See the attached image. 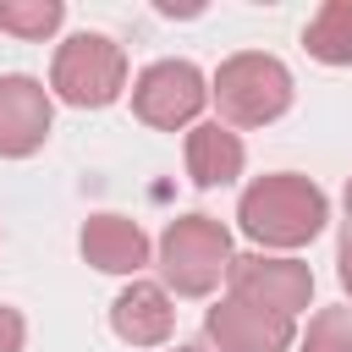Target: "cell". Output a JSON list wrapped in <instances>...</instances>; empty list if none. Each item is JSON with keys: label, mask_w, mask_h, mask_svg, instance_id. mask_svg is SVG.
<instances>
[{"label": "cell", "mask_w": 352, "mask_h": 352, "mask_svg": "<svg viewBox=\"0 0 352 352\" xmlns=\"http://www.w3.org/2000/svg\"><path fill=\"white\" fill-rule=\"evenodd\" d=\"M330 220V198L319 182L297 176V170H270V176H253L236 198V226L248 242L258 248H275V253H292V248H308Z\"/></svg>", "instance_id": "obj_1"}, {"label": "cell", "mask_w": 352, "mask_h": 352, "mask_svg": "<svg viewBox=\"0 0 352 352\" xmlns=\"http://www.w3.org/2000/svg\"><path fill=\"white\" fill-rule=\"evenodd\" d=\"M231 231L214 214H176L160 242H154V264H160V286L176 297H209L226 270H231Z\"/></svg>", "instance_id": "obj_2"}, {"label": "cell", "mask_w": 352, "mask_h": 352, "mask_svg": "<svg viewBox=\"0 0 352 352\" xmlns=\"http://www.w3.org/2000/svg\"><path fill=\"white\" fill-rule=\"evenodd\" d=\"M292 72L286 60L264 55V50H242L226 55L220 72L209 77V99L220 104V126H270L292 110Z\"/></svg>", "instance_id": "obj_3"}, {"label": "cell", "mask_w": 352, "mask_h": 352, "mask_svg": "<svg viewBox=\"0 0 352 352\" xmlns=\"http://www.w3.org/2000/svg\"><path fill=\"white\" fill-rule=\"evenodd\" d=\"M126 88V50L110 33H72L50 60V99L72 110H104Z\"/></svg>", "instance_id": "obj_4"}, {"label": "cell", "mask_w": 352, "mask_h": 352, "mask_svg": "<svg viewBox=\"0 0 352 352\" xmlns=\"http://www.w3.org/2000/svg\"><path fill=\"white\" fill-rule=\"evenodd\" d=\"M204 104H209V77L192 60H154L132 77V116L154 132L198 126Z\"/></svg>", "instance_id": "obj_5"}, {"label": "cell", "mask_w": 352, "mask_h": 352, "mask_svg": "<svg viewBox=\"0 0 352 352\" xmlns=\"http://www.w3.org/2000/svg\"><path fill=\"white\" fill-rule=\"evenodd\" d=\"M226 286H231V297L275 308L286 319H297L314 302V270L292 253H242V258H231Z\"/></svg>", "instance_id": "obj_6"}, {"label": "cell", "mask_w": 352, "mask_h": 352, "mask_svg": "<svg viewBox=\"0 0 352 352\" xmlns=\"http://www.w3.org/2000/svg\"><path fill=\"white\" fill-rule=\"evenodd\" d=\"M204 336L209 346L220 352H292L297 341V319L275 314V308H258V302H242V297H220L209 314H204Z\"/></svg>", "instance_id": "obj_7"}, {"label": "cell", "mask_w": 352, "mask_h": 352, "mask_svg": "<svg viewBox=\"0 0 352 352\" xmlns=\"http://www.w3.org/2000/svg\"><path fill=\"white\" fill-rule=\"evenodd\" d=\"M55 126V99L38 77L6 72L0 77V160H28L44 148Z\"/></svg>", "instance_id": "obj_8"}, {"label": "cell", "mask_w": 352, "mask_h": 352, "mask_svg": "<svg viewBox=\"0 0 352 352\" xmlns=\"http://www.w3.org/2000/svg\"><path fill=\"white\" fill-rule=\"evenodd\" d=\"M77 248H82V258L94 264V270H104V275H143L148 270V258H154V242H148V231L138 226V220H126V214H88L82 220V231H77Z\"/></svg>", "instance_id": "obj_9"}, {"label": "cell", "mask_w": 352, "mask_h": 352, "mask_svg": "<svg viewBox=\"0 0 352 352\" xmlns=\"http://www.w3.org/2000/svg\"><path fill=\"white\" fill-rule=\"evenodd\" d=\"M110 330L126 346H165L176 330V302L160 280H126L110 302Z\"/></svg>", "instance_id": "obj_10"}, {"label": "cell", "mask_w": 352, "mask_h": 352, "mask_svg": "<svg viewBox=\"0 0 352 352\" xmlns=\"http://www.w3.org/2000/svg\"><path fill=\"white\" fill-rule=\"evenodd\" d=\"M187 176H192V187H226V182H236L242 176V165H248V148H242V138L231 132V126H220V121H198V126H187Z\"/></svg>", "instance_id": "obj_11"}, {"label": "cell", "mask_w": 352, "mask_h": 352, "mask_svg": "<svg viewBox=\"0 0 352 352\" xmlns=\"http://www.w3.org/2000/svg\"><path fill=\"white\" fill-rule=\"evenodd\" d=\"M302 50L324 66H352V0H324L302 28Z\"/></svg>", "instance_id": "obj_12"}, {"label": "cell", "mask_w": 352, "mask_h": 352, "mask_svg": "<svg viewBox=\"0 0 352 352\" xmlns=\"http://www.w3.org/2000/svg\"><path fill=\"white\" fill-rule=\"evenodd\" d=\"M66 22L60 0H0V33L11 38H50Z\"/></svg>", "instance_id": "obj_13"}, {"label": "cell", "mask_w": 352, "mask_h": 352, "mask_svg": "<svg viewBox=\"0 0 352 352\" xmlns=\"http://www.w3.org/2000/svg\"><path fill=\"white\" fill-rule=\"evenodd\" d=\"M297 352H352V308H319L308 319Z\"/></svg>", "instance_id": "obj_14"}, {"label": "cell", "mask_w": 352, "mask_h": 352, "mask_svg": "<svg viewBox=\"0 0 352 352\" xmlns=\"http://www.w3.org/2000/svg\"><path fill=\"white\" fill-rule=\"evenodd\" d=\"M22 341H28V319L0 302V352H22Z\"/></svg>", "instance_id": "obj_15"}, {"label": "cell", "mask_w": 352, "mask_h": 352, "mask_svg": "<svg viewBox=\"0 0 352 352\" xmlns=\"http://www.w3.org/2000/svg\"><path fill=\"white\" fill-rule=\"evenodd\" d=\"M336 280H341V292L352 297V220L341 226V242H336Z\"/></svg>", "instance_id": "obj_16"}, {"label": "cell", "mask_w": 352, "mask_h": 352, "mask_svg": "<svg viewBox=\"0 0 352 352\" xmlns=\"http://www.w3.org/2000/svg\"><path fill=\"white\" fill-rule=\"evenodd\" d=\"M176 352H220V346H209V341H192V346H176Z\"/></svg>", "instance_id": "obj_17"}, {"label": "cell", "mask_w": 352, "mask_h": 352, "mask_svg": "<svg viewBox=\"0 0 352 352\" xmlns=\"http://www.w3.org/2000/svg\"><path fill=\"white\" fill-rule=\"evenodd\" d=\"M346 220H352V176H346Z\"/></svg>", "instance_id": "obj_18"}]
</instances>
